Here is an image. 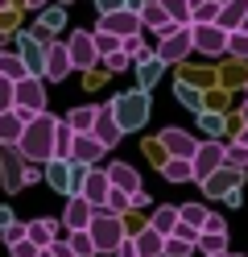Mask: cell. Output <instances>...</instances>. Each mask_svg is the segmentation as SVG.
<instances>
[{"instance_id":"6da1fadb","label":"cell","mask_w":248,"mask_h":257,"mask_svg":"<svg viewBox=\"0 0 248 257\" xmlns=\"http://www.w3.org/2000/svg\"><path fill=\"white\" fill-rule=\"evenodd\" d=\"M54 120L50 112H38V116H29L21 137H17V154L25 158V162H46V158H54Z\"/></svg>"},{"instance_id":"7a4b0ae2","label":"cell","mask_w":248,"mask_h":257,"mask_svg":"<svg viewBox=\"0 0 248 257\" xmlns=\"http://www.w3.org/2000/svg\"><path fill=\"white\" fill-rule=\"evenodd\" d=\"M108 108H112L116 124H120V133H137V128H145V120H149V91L145 87L120 91V95L108 100Z\"/></svg>"},{"instance_id":"3957f363","label":"cell","mask_w":248,"mask_h":257,"mask_svg":"<svg viewBox=\"0 0 248 257\" xmlns=\"http://www.w3.org/2000/svg\"><path fill=\"white\" fill-rule=\"evenodd\" d=\"M87 236L95 240V253H112V249L128 236V232H124V216L108 212V207H95L91 220H87Z\"/></svg>"},{"instance_id":"277c9868","label":"cell","mask_w":248,"mask_h":257,"mask_svg":"<svg viewBox=\"0 0 248 257\" xmlns=\"http://www.w3.org/2000/svg\"><path fill=\"white\" fill-rule=\"evenodd\" d=\"M13 108L29 112V116L46 112V79H42V75H21V79L13 83Z\"/></svg>"},{"instance_id":"5b68a950","label":"cell","mask_w":248,"mask_h":257,"mask_svg":"<svg viewBox=\"0 0 248 257\" xmlns=\"http://www.w3.org/2000/svg\"><path fill=\"white\" fill-rule=\"evenodd\" d=\"M190 46L207 58H219V54H227V29H219L215 21H194L190 25Z\"/></svg>"},{"instance_id":"8992f818","label":"cell","mask_w":248,"mask_h":257,"mask_svg":"<svg viewBox=\"0 0 248 257\" xmlns=\"http://www.w3.org/2000/svg\"><path fill=\"white\" fill-rule=\"evenodd\" d=\"M223 166V141L219 137H207L203 146L190 154V183H203L207 174H215Z\"/></svg>"},{"instance_id":"52a82bcc","label":"cell","mask_w":248,"mask_h":257,"mask_svg":"<svg viewBox=\"0 0 248 257\" xmlns=\"http://www.w3.org/2000/svg\"><path fill=\"white\" fill-rule=\"evenodd\" d=\"M190 50H194V46H190V25H174L170 34H161V46H157L153 54L170 67V62H182Z\"/></svg>"},{"instance_id":"ba28073f","label":"cell","mask_w":248,"mask_h":257,"mask_svg":"<svg viewBox=\"0 0 248 257\" xmlns=\"http://www.w3.org/2000/svg\"><path fill=\"white\" fill-rule=\"evenodd\" d=\"M66 54H71V71H91L95 62H99L95 42H91L87 29H75V34H71V42H66Z\"/></svg>"},{"instance_id":"9c48e42d","label":"cell","mask_w":248,"mask_h":257,"mask_svg":"<svg viewBox=\"0 0 248 257\" xmlns=\"http://www.w3.org/2000/svg\"><path fill=\"white\" fill-rule=\"evenodd\" d=\"M66 75H71V54H66V42H46L42 79H50V83H62Z\"/></svg>"},{"instance_id":"30bf717a","label":"cell","mask_w":248,"mask_h":257,"mask_svg":"<svg viewBox=\"0 0 248 257\" xmlns=\"http://www.w3.org/2000/svg\"><path fill=\"white\" fill-rule=\"evenodd\" d=\"M95 29H108V34H116V38H128V34H141V17L132 9H112V13H99Z\"/></svg>"},{"instance_id":"8fae6325","label":"cell","mask_w":248,"mask_h":257,"mask_svg":"<svg viewBox=\"0 0 248 257\" xmlns=\"http://www.w3.org/2000/svg\"><path fill=\"white\" fill-rule=\"evenodd\" d=\"M108 191H112V183H108V174L99 170V166H87V174H83V183H79V195L87 199L91 207H104V199H108Z\"/></svg>"},{"instance_id":"7c38bea8","label":"cell","mask_w":248,"mask_h":257,"mask_svg":"<svg viewBox=\"0 0 248 257\" xmlns=\"http://www.w3.org/2000/svg\"><path fill=\"white\" fill-rule=\"evenodd\" d=\"M231 187H244V170L227 166V162L215 170V174H207V179H203V191H207V195H215V199H223Z\"/></svg>"},{"instance_id":"4fadbf2b","label":"cell","mask_w":248,"mask_h":257,"mask_svg":"<svg viewBox=\"0 0 248 257\" xmlns=\"http://www.w3.org/2000/svg\"><path fill=\"white\" fill-rule=\"evenodd\" d=\"M91 133H95V141L104 150H112V146H120V124H116V116H112V108L104 104V108H95V120H91Z\"/></svg>"},{"instance_id":"5bb4252c","label":"cell","mask_w":248,"mask_h":257,"mask_svg":"<svg viewBox=\"0 0 248 257\" xmlns=\"http://www.w3.org/2000/svg\"><path fill=\"white\" fill-rule=\"evenodd\" d=\"M42 179L54 187L58 195H75V187H71V158H46Z\"/></svg>"},{"instance_id":"9a60e30c","label":"cell","mask_w":248,"mask_h":257,"mask_svg":"<svg viewBox=\"0 0 248 257\" xmlns=\"http://www.w3.org/2000/svg\"><path fill=\"white\" fill-rule=\"evenodd\" d=\"M157 146L170 154V158H190L198 150V141L186 133V128H161V137H157Z\"/></svg>"},{"instance_id":"2e32d148","label":"cell","mask_w":248,"mask_h":257,"mask_svg":"<svg viewBox=\"0 0 248 257\" xmlns=\"http://www.w3.org/2000/svg\"><path fill=\"white\" fill-rule=\"evenodd\" d=\"M17 54H21V62H25V71H29V75H42L46 42H38L33 34H17Z\"/></svg>"},{"instance_id":"e0dca14e","label":"cell","mask_w":248,"mask_h":257,"mask_svg":"<svg viewBox=\"0 0 248 257\" xmlns=\"http://www.w3.org/2000/svg\"><path fill=\"white\" fill-rule=\"evenodd\" d=\"M104 154H108V150L95 141V133H75V141H71V158H75V162H83V166H95Z\"/></svg>"},{"instance_id":"ac0fdd59","label":"cell","mask_w":248,"mask_h":257,"mask_svg":"<svg viewBox=\"0 0 248 257\" xmlns=\"http://www.w3.org/2000/svg\"><path fill=\"white\" fill-rule=\"evenodd\" d=\"M137 17H141V29H157V38L174 29V21L165 17V9H161V0H145V5L137 9Z\"/></svg>"},{"instance_id":"d6986e66","label":"cell","mask_w":248,"mask_h":257,"mask_svg":"<svg viewBox=\"0 0 248 257\" xmlns=\"http://www.w3.org/2000/svg\"><path fill=\"white\" fill-rule=\"evenodd\" d=\"M104 174H108V183H112V187L128 191V195L141 187V174H137V166H128V162H108V166H104Z\"/></svg>"},{"instance_id":"ffe728a7","label":"cell","mask_w":248,"mask_h":257,"mask_svg":"<svg viewBox=\"0 0 248 257\" xmlns=\"http://www.w3.org/2000/svg\"><path fill=\"white\" fill-rule=\"evenodd\" d=\"M95 207L83 199V195H66V207H62V224L66 228H87V220H91Z\"/></svg>"},{"instance_id":"44dd1931","label":"cell","mask_w":248,"mask_h":257,"mask_svg":"<svg viewBox=\"0 0 248 257\" xmlns=\"http://www.w3.org/2000/svg\"><path fill=\"white\" fill-rule=\"evenodd\" d=\"M25 120H29V112H21V108L0 112V146H17V137H21Z\"/></svg>"},{"instance_id":"7402d4cb","label":"cell","mask_w":248,"mask_h":257,"mask_svg":"<svg viewBox=\"0 0 248 257\" xmlns=\"http://www.w3.org/2000/svg\"><path fill=\"white\" fill-rule=\"evenodd\" d=\"M244 13H248V0H223V5H219V13H215V25L231 34V29H240Z\"/></svg>"},{"instance_id":"603a6c76","label":"cell","mask_w":248,"mask_h":257,"mask_svg":"<svg viewBox=\"0 0 248 257\" xmlns=\"http://www.w3.org/2000/svg\"><path fill=\"white\" fill-rule=\"evenodd\" d=\"M132 245H137V253H141V257H161L165 236H161L157 228H149V224H145V228H141L137 236H132Z\"/></svg>"},{"instance_id":"cb8c5ba5","label":"cell","mask_w":248,"mask_h":257,"mask_svg":"<svg viewBox=\"0 0 248 257\" xmlns=\"http://www.w3.org/2000/svg\"><path fill=\"white\" fill-rule=\"evenodd\" d=\"M132 67H137V83L149 91V87H153L157 83V79H161V71H165V62L157 58V54H149V58H141V62H132Z\"/></svg>"},{"instance_id":"d4e9b609","label":"cell","mask_w":248,"mask_h":257,"mask_svg":"<svg viewBox=\"0 0 248 257\" xmlns=\"http://www.w3.org/2000/svg\"><path fill=\"white\" fill-rule=\"evenodd\" d=\"M25 236H29L38 249H46L50 240L58 236V224H54V220H29V224H25Z\"/></svg>"},{"instance_id":"484cf974","label":"cell","mask_w":248,"mask_h":257,"mask_svg":"<svg viewBox=\"0 0 248 257\" xmlns=\"http://www.w3.org/2000/svg\"><path fill=\"white\" fill-rule=\"evenodd\" d=\"M174 224H178V203H161V207H153V220H149V228H157L161 236H170V232H174Z\"/></svg>"},{"instance_id":"4316f807","label":"cell","mask_w":248,"mask_h":257,"mask_svg":"<svg viewBox=\"0 0 248 257\" xmlns=\"http://www.w3.org/2000/svg\"><path fill=\"white\" fill-rule=\"evenodd\" d=\"M161 179L165 183H190V158H165L161 162Z\"/></svg>"},{"instance_id":"83f0119b","label":"cell","mask_w":248,"mask_h":257,"mask_svg":"<svg viewBox=\"0 0 248 257\" xmlns=\"http://www.w3.org/2000/svg\"><path fill=\"white\" fill-rule=\"evenodd\" d=\"M38 13H42V17H38V25L46 29V34H58V29L66 25V5H42Z\"/></svg>"},{"instance_id":"f1b7e54d","label":"cell","mask_w":248,"mask_h":257,"mask_svg":"<svg viewBox=\"0 0 248 257\" xmlns=\"http://www.w3.org/2000/svg\"><path fill=\"white\" fill-rule=\"evenodd\" d=\"M66 124L75 128V133H91V120H95V104H79V108H71L62 116Z\"/></svg>"},{"instance_id":"f546056e","label":"cell","mask_w":248,"mask_h":257,"mask_svg":"<svg viewBox=\"0 0 248 257\" xmlns=\"http://www.w3.org/2000/svg\"><path fill=\"white\" fill-rule=\"evenodd\" d=\"M194 253H227V232H198Z\"/></svg>"},{"instance_id":"4dcf8cb0","label":"cell","mask_w":248,"mask_h":257,"mask_svg":"<svg viewBox=\"0 0 248 257\" xmlns=\"http://www.w3.org/2000/svg\"><path fill=\"white\" fill-rule=\"evenodd\" d=\"M71 141H75V128L66 120H54V158H71Z\"/></svg>"},{"instance_id":"1f68e13d","label":"cell","mask_w":248,"mask_h":257,"mask_svg":"<svg viewBox=\"0 0 248 257\" xmlns=\"http://www.w3.org/2000/svg\"><path fill=\"white\" fill-rule=\"evenodd\" d=\"M66 245H71V253H75V257H95V240L87 236V228H71Z\"/></svg>"},{"instance_id":"d6a6232c","label":"cell","mask_w":248,"mask_h":257,"mask_svg":"<svg viewBox=\"0 0 248 257\" xmlns=\"http://www.w3.org/2000/svg\"><path fill=\"white\" fill-rule=\"evenodd\" d=\"M0 75H5V79H13V83H17L21 75H29V71H25V62H21V54L0 50Z\"/></svg>"},{"instance_id":"836d02e7","label":"cell","mask_w":248,"mask_h":257,"mask_svg":"<svg viewBox=\"0 0 248 257\" xmlns=\"http://www.w3.org/2000/svg\"><path fill=\"white\" fill-rule=\"evenodd\" d=\"M161 9L174 25H190V0H161Z\"/></svg>"},{"instance_id":"e575fe53","label":"cell","mask_w":248,"mask_h":257,"mask_svg":"<svg viewBox=\"0 0 248 257\" xmlns=\"http://www.w3.org/2000/svg\"><path fill=\"white\" fill-rule=\"evenodd\" d=\"M194 116H198V128H203L207 137H219L223 128H227V120L219 116V112H207V108H203V112H194Z\"/></svg>"},{"instance_id":"d590c367","label":"cell","mask_w":248,"mask_h":257,"mask_svg":"<svg viewBox=\"0 0 248 257\" xmlns=\"http://www.w3.org/2000/svg\"><path fill=\"white\" fill-rule=\"evenodd\" d=\"M178 220H182V224H190V228H203L207 207H203V203H178Z\"/></svg>"},{"instance_id":"8d00e7d4","label":"cell","mask_w":248,"mask_h":257,"mask_svg":"<svg viewBox=\"0 0 248 257\" xmlns=\"http://www.w3.org/2000/svg\"><path fill=\"white\" fill-rule=\"evenodd\" d=\"M174 95H178V104H186L190 112H203V91H198V87L178 83V87H174Z\"/></svg>"},{"instance_id":"74e56055","label":"cell","mask_w":248,"mask_h":257,"mask_svg":"<svg viewBox=\"0 0 248 257\" xmlns=\"http://www.w3.org/2000/svg\"><path fill=\"white\" fill-rule=\"evenodd\" d=\"M120 50L132 58V62H141V58H149L153 50H149V46L141 42V34H128V38H120Z\"/></svg>"},{"instance_id":"f35d334b","label":"cell","mask_w":248,"mask_h":257,"mask_svg":"<svg viewBox=\"0 0 248 257\" xmlns=\"http://www.w3.org/2000/svg\"><path fill=\"white\" fill-rule=\"evenodd\" d=\"M91 42H95V54H99V58L112 54V50H120V38L108 34V29H91Z\"/></svg>"},{"instance_id":"ab89813d","label":"cell","mask_w":248,"mask_h":257,"mask_svg":"<svg viewBox=\"0 0 248 257\" xmlns=\"http://www.w3.org/2000/svg\"><path fill=\"white\" fill-rule=\"evenodd\" d=\"M194 253V245H190V240H182V236H165V245H161V257H190Z\"/></svg>"},{"instance_id":"60d3db41","label":"cell","mask_w":248,"mask_h":257,"mask_svg":"<svg viewBox=\"0 0 248 257\" xmlns=\"http://www.w3.org/2000/svg\"><path fill=\"white\" fill-rule=\"evenodd\" d=\"M223 162H227V166H236V170H248V146H240V141L223 146Z\"/></svg>"},{"instance_id":"b9f144b4","label":"cell","mask_w":248,"mask_h":257,"mask_svg":"<svg viewBox=\"0 0 248 257\" xmlns=\"http://www.w3.org/2000/svg\"><path fill=\"white\" fill-rule=\"evenodd\" d=\"M104 207H108V212H116V216H124L128 207H132V203H128V191L112 187V191H108V199H104Z\"/></svg>"},{"instance_id":"7bdbcfd3","label":"cell","mask_w":248,"mask_h":257,"mask_svg":"<svg viewBox=\"0 0 248 257\" xmlns=\"http://www.w3.org/2000/svg\"><path fill=\"white\" fill-rule=\"evenodd\" d=\"M227 54L248 58V29H231V34H227Z\"/></svg>"},{"instance_id":"ee69618b","label":"cell","mask_w":248,"mask_h":257,"mask_svg":"<svg viewBox=\"0 0 248 257\" xmlns=\"http://www.w3.org/2000/svg\"><path fill=\"white\" fill-rule=\"evenodd\" d=\"M99 62H104L108 71H128V67H132V58H128L124 50H112V54H104V58H99Z\"/></svg>"},{"instance_id":"f6af8a7d","label":"cell","mask_w":248,"mask_h":257,"mask_svg":"<svg viewBox=\"0 0 248 257\" xmlns=\"http://www.w3.org/2000/svg\"><path fill=\"white\" fill-rule=\"evenodd\" d=\"M198 232H227V220L215 216V212H207V220H203V228H198Z\"/></svg>"},{"instance_id":"bcb514c9","label":"cell","mask_w":248,"mask_h":257,"mask_svg":"<svg viewBox=\"0 0 248 257\" xmlns=\"http://www.w3.org/2000/svg\"><path fill=\"white\" fill-rule=\"evenodd\" d=\"M9 253H13V257H33V253H38V245H33L29 236H21L17 245H9Z\"/></svg>"},{"instance_id":"7dc6e473","label":"cell","mask_w":248,"mask_h":257,"mask_svg":"<svg viewBox=\"0 0 248 257\" xmlns=\"http://www.w3.org/2000/svg\"><path fill=\"white\" fill-rule=\"evenodd\" d=\"M13 108V79L0 75V112H9Z\"/></svg>"},{"instance_id":"c3c4849f","label":"cell","mask_w":248,"mask_h":257,"mask_svg":"<svg viewBox=\"0 0 248 257\" xmlns=\"http://www.w3.org/2000/svg\"><path fill=\"white\" fill-rule=\"evenodd\" d=\"M38 179H42V162H25L21 166V183L29 187V183H38Z\"/></svg>"},{"instance_id":"681fc988","label":"cell","mask_w":248,"mask_h":257,"mask_svg":"<svg viewBox=\"0 0 248 257\" xmlns=\"http://www.w3.org/2000/svg\"><path fill=\"white\" fill-rule=\"evenodd\" d=\"M21 236H25V224H17V220H13L9 228H5V245H17Z\"/></svg>"},{"instance_id":"f907efd6","label":"cell","mask_w":248,"mask_h":257,"mask_svg":"<svg viewBox=\"0 0 248 257\" xmlns=\"http://www.w3.org/2000/svg\"><path fill=\"white\" fill-rule=\"evenodd\" d=\"M112 253H116V257H141V253H137V245H132V236H124V240H120V245H116Z\"/></svg>"},{"instance_id":"816d5d0a","label":"cell","mask_w":248,"mask_h":257,"mask_svg":"<svg viewBox=\"0 0 248 257\" xmlns=\"http://www.w3.org/2000/svg\"><path fill=\"white\" fill-rule=\"evenodd\" d=\"M50 253H54V257H75V253H71V245H66V240H58V236L50 240Z\"/></svg>"},{"instance_id":"f5cc1de1","label":"cell","mask_w":248,"mask_h":257,"mask_svg":"<svg viewBox=\"0 0 248 257\" xmlns=\"http://www.w3.org/2000/svg\"><path fill=\"white\" fill-rule=\"evenodd\" d=\"M223 203H227V207H240V203H244V191H240V187H231L227 195H223Z\"/></svg>"},{"instance_id":"db71d44e","label":"cell","mask_w":248,"mask_h":257,"mask_svg":"<svg viewBox=\"0 0 248 257\" xmlns=\"http://www.w3.org/2000/svg\"><path fill=\"white\" fill-rule=\"evenodd\" d=\"M99 13H112V9H124V0H95Z\"/></svg>"},{"instance_id":"11a10c76","label":"cell","mask_w":248,"mask_h":257,"mask_svg":"<svg viewBox=\"0 0 248 257\" xmlns=\"http://www.w3.org/2000/svg\"><path fill=\"white\" fill-rule=\"evenodd\" d=\"M9 224H13V212H9V207H0V232H5Z\"/></svg>"},{"instance_id":"9f6ffc18","label":"cell","mask_w":248,"mask_h":257,"mask_svg":"<svg viewBox=\"0 0 248 257\" xmlns=\"http://www.w3.org/2000/svg\"><path fill=\"white\" fill-rule=\"evenodd\" d=\"M236 141H240V146H248V124H244V128H236Z\"/></svg>"},{"instance_id":"6f0895ef","label":"cell","mask_w":248,"mask_h":257,"mask_svg":"<svg viewBox=\"0 0 248 257\" xmlns=\"http://www.w3.org/2000/svg\"><path fill=\"white\" fill-rule=\"evenodd\" d=\"M141 5H145V0H124V9H132V13H137Z\"/></svg>"},{"instance_id":"680465c9","label":"cell","mask_w":248,"mask_h":257,"mask_svg":"<svg viewBox=\"0 0 248 257\" xmlns=\"http://www.w3.org/2000/svg\"><path fill=\"white\" fill-rule=\"evenodd\" d=\"M25 5H29V9H42V5H50V0H25Z\"/></svg>"},{"instance_id":"91938a15","label":"cell","mask_w":248,"mask_h":257,"mask_svg":"<svg viewBox=\"0 0 248 257\" xmlns=\"http://www.w3.org/2000/svg\"><path fill=\"white\" fill-rule=\"evenodd\" d=\"M240 120H244V124H248V100H244V108H240Z\"/></svg>"},{"instance_id":"94428289","label":"cell","mask_w":248,"mask_h":257,"mask_svg":"<svg viewBox=\"0 0 248 257\" xmlns=\"http://www.w3.org/2000/svg\"><path fill=\"white\" fill-rule=\"evenodd\" d=\"M33 257H54V253H50V245H46V249H38V253H33Z\"/></svg>"},{"instance_id":"6125c7cd","label":"cell","mask_w":248,"mask_h":257,"mask_svg":"<svg viewBox=\"0 0 248 257\" xmlns=\"http://www.w3.org/2000/svg\"><path fill=\"white\" fill-rule=\"evenodd\" d=\"M240 29H248V13H244V21H240Z\"/></svg>"},{"instance_id":"be15d7a7","label":"cell","mask_w":248,"mask_h":257,"mask_svg":"<svg viewBox=\"0 0 248 257\" xmlns=\"http://www.w3.org/2000/svg\"><path fill=\"white\" fill-rule=\"evenodd\" d=\"M207 257H231V253H207Z\"/></svg>"},{"instance_id":"e7e4bbea","label":"cell","mask_w":248,"mask_h":257,"mask_svg":"<svg viewBox=\"0 0 248 257\" xmlns=\"http://www.w3.org/2000/svg\"><path fill=\"white\" fill-rule=\"evenodd\" d=\"M58 5H71V0H58Z\"/></svg>"},{"instance_id":"03108f58","label":"cell","mask_w":248,"mask_h":257,"mask_svg":"<svg viewBox=\"0 0 248 257\" xmlns=\"http://www.w3.org/2000/svg\"><path fill=\"white\" fill-rule=\"evenodd\" d=\"M219 5H223V0H219Z\"/></svg>"}]
</instances>
